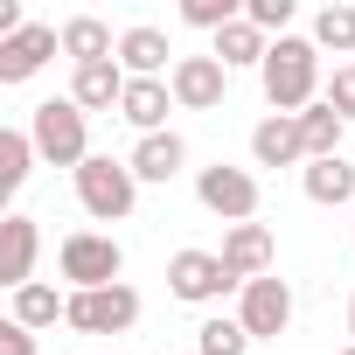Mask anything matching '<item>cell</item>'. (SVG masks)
<instances>
[{
    "label": "cell",
    "mask_w": 355,
    "mask_h": 355,
    "mask_svg": "<svg viewBox=\"0 0 355 355\" xmlns=\"http://www.w3.org/2000/svg\"><path fill=\"white\" fill-rule=\"evenodd\" d=\"M35 251H42L35 216H8V258H0V279H8V293L35 286Z\"/></svg>",
    "instance_id": "ac0fdd59"
},
{
    "label": "cell",
    "mask_w": 355,
    "mask_h": 355,
    "mask_svg": "<svg viewBox=\"0 0 355 355\" xmlns=\"http://www.w3.org/2000/svg\"><path fill=\"white\" fill-rule=\"evenodd\" d=\"M77 202H84V216H98V223H125L132 202H139V174H132V160L91 153V160L77 167Z\"/></svg>",
    "instance_id": "3957f363"
},
{
    "label": "cell",
    "mask_w": 355,
    "mask_h": 355,
    "mask_svg": "<svg viewBox=\"0 0 355 355\" xmlns=\"http://www.w3.org/2000/svg\"><path fill=\"white\" fill-rule=\"evenodd\" d=\"M91 112L77 105V98H42L35 112H28V139H35V153L49 160V167H84L91 160V125H84Z\"/></svg>",
    "instance_id": "7a4b0ae2"
},
{
    "label": "cell",
    "mask_w": 355,
    "mask_h": 355,
    "mask_svg": "<svg viewBox=\"0 0 355 355\" xmlns=\"http://www.w3.org/2000/svg\"><path fill=\"white\" fill-rule=\"evenodd\" d=\"M125 84H132V77H125V63L112 56V63H84V70L70 77V98H77L84 112H119V105H125Z\"/></svg>",
    "instance_id": "7c38bea8"
},
{
    "label": "cell",
    "mask_w": 355,
    "mask_h": 355,
    "mask_svg": "<svg viewBox=\"0 0 355 355\" xmlns=\"http://www.w3.org/2000/svg\"><path fill=\"white\" fill-rule=\"evenodd\" d=\"M237 320H244V334L251 341H279L286 327H293V286L286 279H251L244 286V300H237Z\"/></svg>",
    "instance_id": "ba28073f"
},
{
    "label": "cell",
    "mask_w": 355,
    "mask_h": 355,
    "mask_svg": "<svg viewBox=\"0 0 355 355\" xmlns=\"http://www.w3.org/2000/svg\"><path fill=\"white\" fill-rule=\"evenodd\" d=\"M341 125H348V119H341L327 98H320V105H306V112H300V139H306V160H334V153H341Z\"/></svg>",
    "instance_id": "ffe728a7"
},
{
    "label": "cell",
    "mask_w": 355,
    "mask_h": 355,
    "mask_svg": "<svg viewBox=\"0 0 355 355\" xmlns=\"http://www.w3.org/2000/svg\"><path fill=\"white\" fill-rule=\"evenodd\" d=\"M77 334H125L139 320V293L119 279V286H98V293H70V313H63Z\"/></svg>",
    "instance_id": "8992f818"
},
{
    "label": "cell",
    "mask_w": 355,
    "mask_h": 355,
    "mask_svg": "<svg viewBox=\"0 0 355 355\" xmlns=\"http://www.w3.org/2000/svg\"><path fill=\"white\" fill-rule=\"evenodd\" d=\"M182 21H189V28H209V35H223L230 21H244V8H237V0H182Z\"/></svg>",
    "instance_id": "484cf974"
},
{
    "label": "cell",
    "mask_w": 355,
    "mask_h": 355,
    "mask_svg": "<svg viewBox=\"0 0 355 355\" xmlns=\"http://www.w3.org/2000/svg\"><path fill=\"white\" fill-rule=\"evenodd\" d=\"M341 355H355V341H348V348H341Z\"/></svg>",
    "instance_id": "4dcf8cb0"
},
{
    "label": "cell",
    "mask_w": 355,
    "mask_h": 355,
    "mask_svg": "<svg viewBox=\"0 0 355 355\" xmlns=\"http://www.w3.org/2000/svg\"><path fill=\"white\" fill-rule=\"evenodd\" d=\"M182 167H189V139L182 132H146L132 146V174H139V182H174Z\"/></svg>",
    "instance_id": "2e32d148"
},
{
    "label": "cell",
    "mask_w": 355,
    "mask_h": 355,
    "mask_svg": "<svg viewBox=\"0 0 355 355\" xmlns=\"http://www.w3.org/2000/svg\"><path fill=\"white\" fill-rule=\"evenodd\" d=\"M167 56H174V49H167V35H160V28H146V21L119 35V63H125V77H160V70L174 77V63H167Z\"/></svg>",
    "instance_id": "e0dca14e"
},
{
    "label": "cell",
    "mask_w": 355,
    "mask_h": 355,
    "mask_svg": "<svg viewBox=\"0 0 355 355\" xmlns=\"http://www.w3.org/2000/svg\"><path fill=\"white\" fill-rule=\"evenodd\" d=\"M244 21H251L258 35H286V21H293V0H244Z\"/></svg>",
    "instance_id": "4316f807"
},
{
    "label": "cell",
    "mask_w": 355,
    "mask_h": 355,
    "mask_svg": "<svg viewBox=\"0 0 355 355\" xmlns=\"http://www.w3.org/2000/svg\"><path fill=\"white\" fill-rule=\"evenodd\" d=\"M313 49H334V56H355V8H320L313 15Z\"/></svg>",
    "instance_id": "603a6c76"
},
{
    "label": "cell",
    "mask_w": 355,
    "mask_h": 355,
    "mask_svg": "<svg viewBox=\"0 0 355 355\" xmlns=\"http://www.w3.org/2000/svg\"><path fill=\"white\" fill-rule=\"evenodd\" d=\"M300 182H306V202H320V209H355V160L348 153H334V160H306L300 167Z\"/></svg>",
    "instance_id": "5bb4252c"
},
{
    "label": "cell",
    "mask_w": 355,
    "mask_h": 355,
    "mask_svg": "<svg viewBox=\"0 0 355 355\" xmlns=\"http://www.w3.org/2000/svg\"><path fill=\"white\" fill-rule=\"evenodd\" d=\"M251 160H258V167H300V160H306L300 119H286V112L258 119V132H251Z\"/></svg>",
    "instance_id": "4fadbf2b"
},
{
    "label": "cell",
    "mask_w": 355,
    "mask_h": 355,
    "mask_svg": "<svg viewBox=\"0 0 355 355\" xmlns=\"http://www.w3.org/2000/svg\"><path fill=\"white\" fill-rule=\"evenodd\" d=\"M237 286V272L223 265V251H174L167 258V293L174 300H189V306H209Z\"/></svg>",
    "instance_id": "5b68a950"
},
{
    "label": "cell",
    "mask_w": 355,
    "mask_h": 355,
    "mask_svg": "<svg viewBox=\"0 0 355 355\" xmlns=\"http://www.w3.org/2000/svg\"><path fill=\"white\" fill-rule=\"evenodd\" d=\"M258 77H265L272 112H286V119H300L306 105L327 98V91H320V49H313V35H279V42L265 49Z\"/></svg>",
    "instance_id": "6da1fadb"
},
{
    "label": "cell",
    "mask_w": 355,
    "mask_h": 355,
    "mask_svg": "<svg viewBox=\"0 0 355 355\" xmlns=\"http://www.w3.org/2000/svg\"><path fill=\"white\" fill-rule=\"evenodd\" d=\"M56 265H63V279H70L77 293H98V286H119L125 251H119V237H105V230H70V237L56 244Z\"/></svg>",
    "instance_id": "277c9868"
},
{
    "label": "cell",
    "mask_w": 355,
    "mask_h": 355,
    "mask_svg": "<svg viewBox=\"0 0 355 355\" xmlns=\"http://www.w3.org/2000/svg\"><path fill=\"white\" fill-rule=\"evenodd\" d=\"M28 160H35V139L28 132H0V189H8V196L28 182Z\"/></svg>",
    "instance_id": "cb8c5ba5"
},
{
    "label": "cell",
    "mask_w": 355,
    "mask_h": 355,
    "mask_svg": "<svg viewBox=\"0 0 355 355\" xmlns=\"http://www.w3.org/2000/svg\"><path fill=\"white\" fill-rule=\"evenodd\" d=\"M63 49V28H49V21H28L21 35H8L0 42V84H28L49 56Z\"/></svg>",
    "instance_id": "30bf717a"
},
{
    "label": "cell",
    "mask_w": 355,
    "mask_h": 355,
    "mask_svg": "<svg viewBox=\"0 0 355 355\" xmlns=\"http://www.w3.org/2000/svg\"><path fill=\"white\" fill-rule=\"evenodd\" d=\"M327 105H334L341 119H355V63H334V77H327Z\"/></svg>",
    "instance_id": "83f0119b"
},
{
    "label": "cell",
    "mask_w": 355,
    "mask_h": 355,
    "mask_svg": "<svg viewBox=\"0 0 355 355\" xmlns=\"http://www.w3.org/2000/svg\"><path fill=\"white\" fill-rule=\"evenodd\" d=\"M63 313H70V300H56V286H42V279L15 293V320H21L28 334H42V327H56Z\"/></svg>",
    "instance_id": "44dd1931"
},
{
    "label": "cell",
    "mask_w": 355,
    "mask_h": 355,
    "mask_svg": "<svg viewBox=\"0 0 355 355\" xmlns=\"http://www.w3.org/2000/svg\"><path fill=\"white\" fill-rule=\"evenodd\" d=\"M167 91H174V105H182V112H216L223 91H230V70H223L216 56H174Z\"/></svg>",
    "instance_id": "9c48e42d"
},
{
    "label": "cell",
    "mask_w": 355,
    "mask_h": 355,
    "mask_svg": "<svg viewBox=\"0 0 355 355\" xmlns=\"http://www.w3.org/2000/svg\"><path fill=\"white\" fill-rule=\"evenodd\" d=\"M196 348H202V355H244L251 334H244V320H223V313H216V320L196 327Z\"/></svg>",
    "instance_id": "d4e9b609"
},
{
    "label": "cell",
    "mask_w": 355,
    "mask_h": 355,
    "mask_svg": "<svg viewBox=\"0 0 355 355\" xmlns=\"http://www.w3.org/2000/svg\"><path fill=\"white\" fill-rule=\"evenodd\" d=\"M63 56L84 70V63H112L119 42H112V28H105L98 15H70V21H63Z\"/></svg>",
    "instance_id": "d6986e66"
},
{
    "label": "cell",
    "mask_w": 355,
    "mask_h": 355,
    "mask_svg": "<svg viewBox=\"0 0 355 355\" xmlns=\"http://www.w3.org/2000/svg\"><path fill=\"white\" fill-rule=\"evenodd\" d=\"M348 334H355V300H348Z\"/></svg>",
    "instance_id": "f546056e"
},
{
    "label": "cell",
    "mask_w": 355,
    "mask_h": 355,
    "mask_svg": "<svg viewBox=\"0 0 355 355\" xmlns=\"http://www.w3.org/2000/svg\"><path fill=\"white\" fill-rule=\"evenodd\" d=\"M167 112H174V91H167L160 77H132V84H125L119 119H125V125H139V139H146V132H167Z\"/></svg>",
    "instance_id": "9a60e30c"
},
{
    "label": "cell",
    "mask_w": 355,
    "mask_h": 355,
    "mask_svg": "<svg viewBox=\"0 0 355 355\" xmlns=\"http://www.w3.org/2000/svg\"><path fill=\"white\" fill-rule=\"evenodd\" d=\"M196 196H202V209H209V216H223L230 230L258 216V182H251L244 167H223V160H216V167H202V174H196Z\"/></svg>",
    "instance_id": "52a82bcc"
},
{
    "label": "cell",
    "mask_w": 355,
    "mask_h": 355,
    "mask_svg": "<svg viewBox=\"0 0 355 355\" xmlns=\"http://www.w3.org/2000/svg\"><path fill=\"white\" fill-rule=\"evenodd\" d=\"M0 355H35V334L21 320H8V327H0Z\"/></svg>",
    "instance_id": "f1b7e54d"
},
{
    "label": "cell",
    "mask_w": 355,
    "mask_h": 355,
    "mask_svg": "<svg viewBox=\"0 0 355 355\" xmlns=\"http://www.w3.org/2000/svg\"><path fill=\"white\" fill-rule=\"evenodd\" d=\"M272 258H279V244H272V230H265V223H237V230L223 237V265L237 272V286L265 279V272H272Z\"/></svg>",
    "instance_id": "8fae6325"
},
{
    "label": "cell",
    "mask_w": 355,
    "mask_h": 355,
    "mask_svg": "<svg viewBox=\"0 0 355 355\" xmlns=\"http://www.w3.org/2000/svg\"><path fill=\"white\" fill-rule=\"evenodd\" d=\"M265 49H272V42H265L251 21H230V28L216 35V49H209V56H216L223 70H244V63H265Z\"/></svg>",
    "instance_id": "7402d4cb"
}]
</instances>
